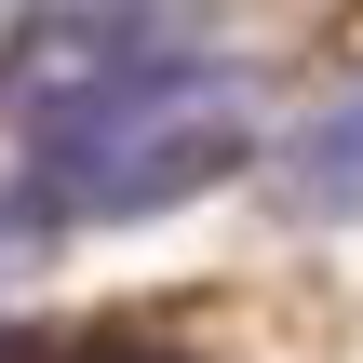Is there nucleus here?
Here are the masks:
<instances>
[{
  "label": "nucleus",
  "mask_w": 363,
  "mask_h": 363,
  "mask_svg": "<svg viewBox=\"0 0 363 363\" xmlns=\"http://www.w3.org/2000/svg\"><path fill=\"white\" fill-rule=\"evenodd\" d=\"M256 162V121H242V94H229V54H162V67H135V81H108V94H81V108H54V121H27V189H13V216L27 229H135V216H175V202H202L216 175H242Z\"/></svg>",
  "instance_id": "f257e3e1"
},
{
  "label": "nucleus",
  "mask_w": 363,
  "mask_h": 363,
  "mask_svg": "<svg viewBox=\"0 0 363 363\" xmlns=\"http://www.w3.org/2000/svg\"><path fill=\"white\" fill-rule=\"evenodd\" d=\"M162 54H189V27H162V13H27L0 94H13L27 121H54V108L108 94V81H135V67H162Z\"/></svg>",
  "instance_id": "f03ea898"
},
{
  "label": "nucleus",
  "mask_w": 363,
  "mask_h": 363,
  "mask_svg": "<svg viewBox=\"0 0 363 363\" xmlns=\"http://www.w3.org/2000/svg\"><path fill=\"white\" fill-rule=\"evenodd\" d=\"M269 202H283L296 229H350V216H363V81L323 94V108L269 148Z\"/></svg>",
  "instance_id": "7ed1b4c3"
}]
</instances>
